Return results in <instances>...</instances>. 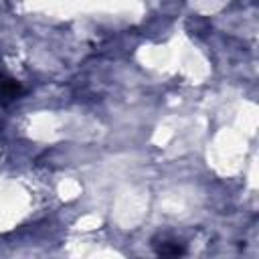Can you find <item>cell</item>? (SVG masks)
Returning a JSON list of instances; mask_svg holds the SVG:
<instances>
[{"label":"cell","instance_id":"1","mask_svg":"<svg viewBox=\"0 0 259 259\" xmlns=\"http://www.w3.org/2000/svg\"><path fill=\"white\" fill-rule=\"evenodd\" d=\"M22 93H24V89L18 81L8 77L6 73H0V99H2V103H10V101L18 99Z\"/></svg>","mask_w":259,"mask_h":259},{"label":"cell","instance_id":"2","mask_svg":"<svg viewBox=\"0 0 259 259\" xmlns=\"http://www.w3.org/2000/svg\"><path fill=\"white\" fill-rule=\"evenodd\" d=\"M156 253L158 255H172V257H176V255H184V247L180 243H176V241H162L158 245Z\"/></svg>","mask_w":259,"mask_h":259}]
</instances>
